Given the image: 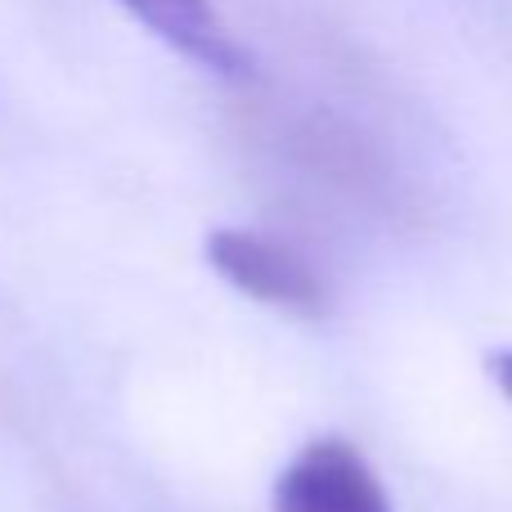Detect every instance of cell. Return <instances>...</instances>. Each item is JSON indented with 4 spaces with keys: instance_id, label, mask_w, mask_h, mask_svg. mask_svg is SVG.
Returning a JSON list of instances; mask_svg holds the SVG:
<instances>
[{
    "instance_id": "1",
    "label": "cell",
    "mask_w": 512,
    "mask_h": 512,
    "mask_svg": "<svg viewBox=\"0 0 512 512\" xmlns=\"http://www.w3.org/2000/svg\"><path fill=\"white\" fill-rule=\"evenodd\" d=\"M207 265L248 292L261 306H274L297 319H324L333 310V283L324 279L306 252L261 230H212L207 234Z\"/></svg>"
},
{
    "instance_id": "2",
    "label": "cell",
    "mask_w": 512,
    "mask_h": 512,
    "mask_svg": "<svg viewBox=\"0 0 512 512\" xmlns=\"http://www.w3.org/2000/svg\"><path fill=\"white\" fill-rule=\"evenodd\" d=\"M270 512H396L382 477L342 436L301 445L274 481Z\"/></svg>"
},
{
    "instance_id": "3",
    "label": "cell",
    "mask_w": 512,
    "mask_h": 512,
    "mask_svg": "<svg viewBox=\"0 0 512 512\" xmlns=\"http://www.w3.org/2000/svg\"><path fill=\"white\" fill-rule=\"evenodd\" d=\"M122 5L194 68H207L225 81H243L252 72L248 45L221 23L212 0H122Z\"/></svg>"
},
{
    "instance_id": "4",
    "label": "cell",
    "mask_w": 512,
    "mask_h": 512,
    "mask_svg": "<svg viewBox=\"0 0 512 512\" xmlns=\"http://www.w3.org/2000/svg\"><path fill=\"white\" fill-rule=\"evenodd\" d=\"M490 373H495L499 391L512 400V351H495V355H490Z\"/></svg>"
}]
</instances>
